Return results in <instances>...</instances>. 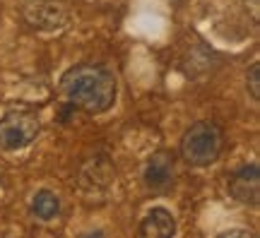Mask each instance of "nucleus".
<instances>
[{
    "instance_id": "7",
    "label": "nucleus",
    "mask_w": 260,
    "mask_h": 238,
    "mask_svg": "<svg viewBox=\"0 0 260 238\" xmlns=\"http://www.w3.org/2000/svg\"><path fill=\"white\" fill-rule=\"evenodd\" d=\"M140 233L147 238H169L176 233V221L174 214L164 207H154L152 212H147V217L140 224Z\"/></svg>"
},
{
    "instance_id": "5",
    "label": "nucleus",
    "mask_w": 260,
    "mask_h": 238,
    "mask_svg": "<svg viewBox=\"0 0 260 238\" xmlns=\"http://www.w3.org/2000/svg\"><path fill=\"white\" fill-rule=\"evenodd\" d=\"M229 195L241 205H251L258 207L260 200V166L248 164L239 168L236 174L229 178Z\"/></svg>"
},
{
    "instance_id": "2",
    "label": "nucleus",
    "mask_w": 260,
    "mask_h": 238,
    "mask_svg": "<svg viewBox=\"0 0 260 238\" xmlns=\"http://www.w3.org/2000/svg\"><path fill=\"white\" fill-rule=\"evenodd\" d=\"M224 147V132L212 120H200L186 130L181 140V156L190 166H210Z\"/></svg>"
},
{
    "instance_id": "4",
    "label": "nucleus",
    "mask_w": 260,
    "mask_h": 238,
    "mask_svg": "<svg viewBox=\"0 0 260 238\" xmlns=\"http://www.w3.org/2000/svg\"><path fill=\"white\" fill-rule=\"evenodd\" d=\"M22 15L29 27L39 31H56L68 24V8L58 0H31L24 5Z\"/></svg>"
},
{
    "instance_id": "9",
    "label": "nucleus",
    "mask_w": 260,
    "mask_h": 238,
    "mask_svg": "<svg viewBox=\"0 0 260 238\" xmlns=\"http://www.w3.org/2000/svg\"><path fill=\"white\" fill-rule=\"evenodd\" d=\"M258 75H260V65L253 63L251 70H248V77H246V84H248V92H251L253 101L260 99V77Z\"/></svg>"
},
{
    "instance_id": "6",
    "label": "nucleus",
    "mask_w": 260,
    "mask_h": 238,
    "mask_svg": "<svg viewBox=\"0 0 260 238\" xmlns=\"http://www.w3.org/2000/svg\"><path fill=\"white\" fill-rule=\"evenodd\" d=\"M145 185L154 192H164L174 185V154L171 152H157L147 161L142 171Z\"/></svg>"
},
{
    "instance_id": "1",
    "label": "nucleus",
    "mask_w": 260,
    "mask_h": 238,
    "mask_svg": "<svg viewBox=\"0 0 260 238\" xmlns=\"http://www.w3.org/2000/svg\"><path fill=\"white\" fill-rule=\"evenodd\" d=\"M60 89L75 109L84 113H106L116 101V77L102 65H75L60 77Z\"/></svg>"
},
{
    "instance_id": "8",
    "label": "nucleus",
    "mask_w": 260,
    "mask_h": 238,
    "mask_svg": "<svg viewBox=\"0 0 260 238\" xmlns=\"http://www.w3.org/2000/svg\"><path fill=\"white\" fill-rule=\"evenodd\" d=\"M60 212V200H58L56 192L51 190H39L31 197V214L41 221H51Z\"/></svg>"
},
{
    "instance_id": "10",
    "label": "nucleus",
    "mask_w": 260,
    "mask_h": 238,
    "mask_svg": "<svg viewBox=\"0 0 260 238\" xmlns=\"http://www.w3.org/2000/svg\"><path fill=\"white\" fill-rule=\"evenodd\" d=\"M222 236H251L248 231H236V229H232V231H224Z\"/></svg>"
},
{
    "instance_id": "3",
    "label": "nucleus",
    "mask_w": 260,
    "mask_h": 238,
    "mask_svg": "<svg viewBox=\"0 0 260 238\" xmlns=\"http://www.w3.org/2000/svg\"><path fill=\"white\" fill-rule=\"evenodd\" d=\"M41 123L31 111H10L0 118V149L17 152L37 140Z\"/></svg>"
}]
</instances>
